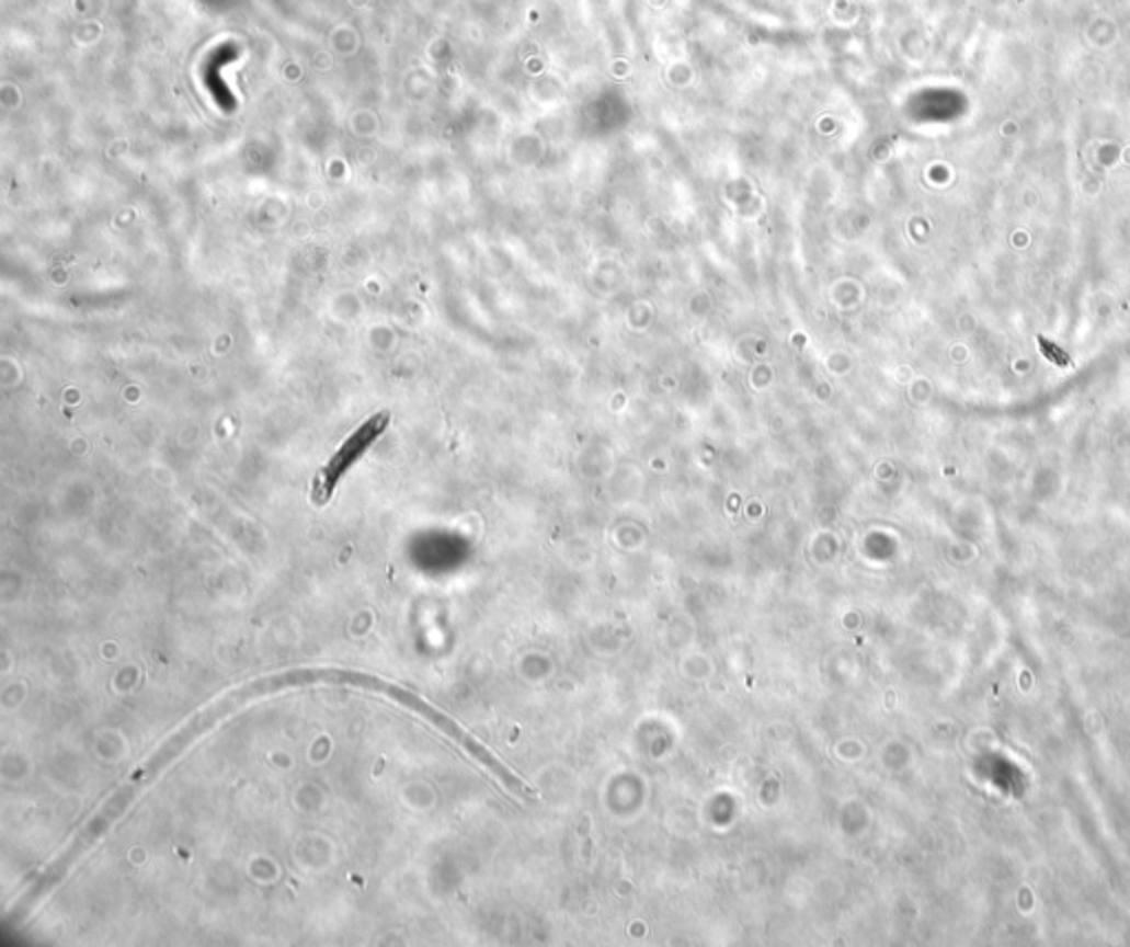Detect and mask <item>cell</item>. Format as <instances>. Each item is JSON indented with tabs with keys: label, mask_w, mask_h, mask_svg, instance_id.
<instances>
[{
	"label": "cell",
	"mask_w": 1130,
	"mask_h": 947,
	"mask_svg": "<svg viewBox=\"0 0 1130 947\" xmlns=\"http://www.w3.org/2000/svg\"><path fill=\"white\" fill-rule=\"evenodd\" d=\"M389 422H391L389 411H380V413L372 415L369 420H365L341 444V448L332 455V459L318 470V476L311 487V502L316 506H326L332 500L339 482L347 476V470L380 440V435L387 431Z\"/></svg>",
	"instance_id": "obj_1"
}]
</instances>
